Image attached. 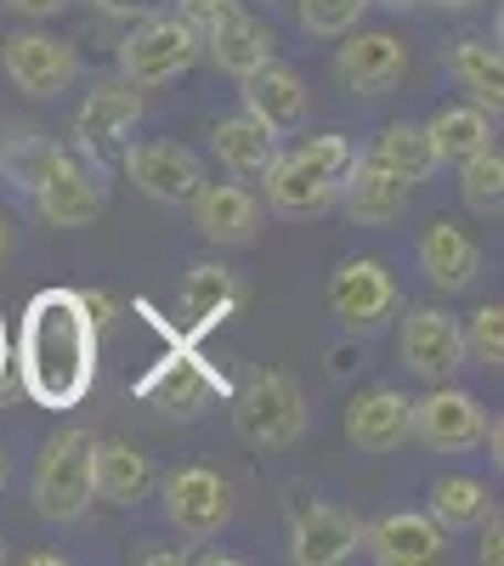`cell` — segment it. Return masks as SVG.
<instances>
[{
	"mask_svg": "<svg viewBox=\"0 0 504 566\" xmlns=\"http://www.w3.org/2000/svg\"><path fill=\"white\" fill-rule=\"evenodd\" d=\"M97 335L103 328L85 317L80 290H63V283L40 290L23 306L18 346H12L23 391L40 408H80L97 386Z\"/></svg>",
	"mask_w": 504,
	"mask_h": 566,
	"instance_id": "cell-1",
	"label": "cell"
},
{
	"mask_svg": "<svg viewBox=\"0 0 504 566\" xmlns=\"http://www.w3.org/2000/svg\"><path fill=\"white\" fill-rule=\"evenodd\" d=\"M357 159V142L340 136V130H324V136H306L301 148L279 154L272 170L261 176L266 181V205L279 216H324L335 199H340V181Z\"/></svg>",
	"mask_w": 504,
	"mask_h": 566,
	"instance_id": "cell-2",
	"label": "cell"
},
{
	"mask_svg": "<svg viewBox=\"0 0 504 566\" xmlns=\"http://www.w3.org/2000/svg\"><path fill=\"white\" fill-rule=\"evenodd\" d=\"M233 424L250 448H295L306 437V397L284 368H250L233 391Z\"/></svg>",
	"mask_w": 504,
	"mask_h": 566,
	"instance_id": "cell-3",
	"label": "cell"
},
{
	"mask_svg": "<svg viewBox=\"0 0 504 566\" xmlns=\"http://www.w3.org/2000/svg\"><path fill=\"white\" fill-rule=\"evenodd\" d=\"M91 448H97V437L91 431H57L52 442H45L40 453V470H34V510L45 515L52 527H69L85 515V504L97 499V488H91Z\"/></svg>",
	"mask_w": 504,
	"mask_h": 566,
	"instance_id": "cell-4",
	"label": "cell"
},
{
	"mask_svg": "<svg viewBox=\"0 0 504 566\" xmlns=\"http://www.w3.org/2000/svg\"><path fill=\"white\" fill-rule=\"evenodd\" d=\"M204 57L199 29H188L181 18H143V29H130L119 45V80H130L136 91H154L181 80Z\"/></svg>",
	"mask_w": 504,
	"mask_h": 566,
	"instance_id": "cell-5",
	"label": "cell"
},
{
	"mask_svg": "<svg viewBox=\"0 0 504 566\" xmlns=\"http://www.w3.org/2000/svg\"><path fill=\"white\" fill-rule=\"evenodd\" d=\"M329 312L340 317L346 335H375V328H386L397 312H402V290L386 261L375 255H351L335 266L329 277Z\"/></svg>",
	"mask_w": 504,
	"mask_h": 566,
	"instance_id": "cell-6",
	"label": "cell"
},
{
	"mask_svg": "<svg viewBox=\"0 0 504 566\" xmlns=\"http://www.w3.org/2000/svg\"><path fill=\"white\" fill-rule=\"evenodd\" d=\"M136 397L159 413H170V419H199L216 397H227V380L193 346H170L143 380H136Z\"/></svg>",
	"mask_w": 504,
	"mask_h": 566,
	"instance_id": "cell-7",
	"label": "cell"
},
{
	"mask_svg": "<svg viewBox=\"0 0 504 566\" xmlns=\"http://www.w3.org/2000/svg\"><path fill=\"white\" fill-rule=\"evenodd\" d=\"M136 119H143V91L130 80H103L85 91V103L74 108V154L80 159H108L119 154Z\"/></svg>",
	"mask_w": 504,
	"mask_h": 566,
	"instance_id": "cell-8",
	"label": "cell"
},
{
	"mask_svg": "<svg viewBox=\"0 0 504 566\" xmlns=\"http://www.w3.org/2000/svg\"><path fill=\"white\" fill-rule=\"evenodd\" d=\"M0 69H7V80L23 91V97H63V91L80 80V57L74 45L57 40V34H40V29H18L7 34V45H0Z\"/></svg>",
	"mask_w": 504,
	"mask_h": 566,
	"instance_id": "cell-9",
	"label": "cell"
},
{
	"mask_svg": "<svg viewBox=\"0 0 504 566\" xmlns=\"http://www.w3.org/2000/svg\"><path fill=\"white\" fill-rule=\"evenodd\" d=\"M397 357L408 374H420V380H453V374L465 368V340H460V317H448L437 306H414L397 328Z\"/></svg>",
	"mask_w": 504,
	"mask_h": 566,
	"instance_id": "cell-10",
	"label": "cell"
},
{
	"mask_svg": "<svg viewBox=\"0 0 504 566\" xmlns=\"http://www.w3.org/2000/svg\"><path fill=\"white\" fill-rule=\"evenodd\" d=\"M165 515L176 533L210 538L233 522V488H227L210 464H181L165 476Z\"/></svg>",
	"mask_w": 504,
	"mask_h": 566,
	"instance_id": "cell-11",
	"label": "cell"
},
{
	"mask_svg": "<svg viewBox=\"0 0 504 566\" xmlns=\"http://www.w3.org/2000/svg\"><path fill=\"white\" fill-rule=\"evenodd\" d=\"M482 431H487L482 397L448 386V380H437V386L414 402V437H420L426 448H437V453H465V448L482 442Z\"/></svg>",
	"mask_w": 504,
	"mask_h": 566,
	"instance_id": "cell-12",
	"label": "cell"
},
{
	"mask_svg": "<svg viewBox=\"0 0 504 566\" xmlns=\"http://www.w3.org/2000/svg\"><path fill=\"white\" fill-rule=\"evenodd\" d=\"M408 74V45L391 29H346V45L335 52V80L351 97H380Z\"/></svg>",
	"mask_w": 504,
	"mask_h": 566,
	"instance_id": "cell-13",
	"label": "cell"
},
{
	"mask_svg": "<svg viewBox=\"0 0 504 566\" xmlns=\"http://www.w3.org/2000/svg\"><path fill=\"white\" fill-rule=\"evenodd\" d=\"M125 176L143 187L154 205H188L204 187L199 154L176 148V142H130V148H125Z\"/></svg>",
	"mask_w": 504,
	"mask_h": 566,
	"instance_id": "cell-14",
	"label": "cell"
},
{
	"mask_svg": "<svg viewBox=\"0 0 504 566\" xmlns=\"http://www.w3.org/2000/svg\"><path fill=\"white\" fill-rule=\"evenodd\" d=\"M340 431L357 453H391L414 437V397H402L397 386H369L346 402Z\"/></svg>",
	"mask_w": 504,
	"mask_h": 566,
	"instance_id": "cell-15",
	"label": "cell"
},
{
	"mask_svg": "<svg viewBox=\"0 0 504 566\" xmlns=\"http://www.w3.org/2000/svg\"><path fill=\"white\" fill-rule=\"evenodd\" d=\"M363 522L340 504H295L290 510V560L295 566H340L357 555Z\"/></svg>",
	"mask_w": 504,
	"mask_h": 566,
	"instance_id": "cell-16",
	"label": "cell"
},
{
	"mask_svg": "<svg viewBox=\"0 0 504 566\" xmlns=\"http://www.w3.org/2000/svg\"><path fill=\"white\" fill-rule=\"evenodd\" d=\"M103 205H108V193H103L97 170H91V159H80L74 148L63 154V165L52 176L34 187V210H40L45 227H91L103 216Z\"/></svg>",
	"mask_w": 504,
	"mask_h": 566,
	"instance_id": "cell-17",
	"label": "cell"
},
{
	"mask_svg": "<svg viewBox=\"0 0 504 566\" xmlns=\"http://www.w3.org/2000/svg\"><path fill=\"white\" fill-rule=\"evenodd\" d=\"M239 85H244V114H250V119H261L272 136H295V130L306 125V103H312V91H306V80H301L290 63L266 57V63H261L255 74H244Z\"/></svg>",
	"mask_w": 504,
	"mask_h": 566,
	"instance_id": "cell-18",
	"label": "cell"
},
{
	"mask_svg": "<svg viewBox=\"0 0 504 566\" xmlns=\"http://www.w3.org/2000/svg\"><path fill=\"white\" fill-rule=\"evenodd\" d=\"M363 549L380 566H431V560L448 555V533L426 510H391V515L363 527Z\"/></svg>",
	"mask_w": 504,
	"mask_h": 566,
	"instance_id": "cell-19",
	"label": "cell"
},
{
	"mask_svg": "<svg viewBox=\"0 0 504 566\" xmlns=\"http://www.w3.org/2000/svg\"><path fill=\"white\" fill-rule=\"evenodd\" d=\"M408 199H414V187H408L402 176H391L369 154H357L351 170H346V181H340V199L335 205H346V216L357 227H391V221H402Z\"/></svg>",
	"mask_w": 504,
	"mask_h": 566,
	"instance_id": "cell-20",
	"label": "cell"
},
{
	"mask_svg": "<svg viewBox=\"0 0 504 566\" xmlns=\"http://www.w3.org/2000/svg\"><path fill=\"white\" fill-rule=\"evenodd\" d=\"M420 272L431 277V290H442V295H465L471 283L482 277V244L471 239L460 221L437 216V221L420 232Z\"/></svg>",
	"mask_w": 504,
	"mask_h": 566,
	"instance_id": "cell-21",
	"label": "cell"
},
{
	"mask_svg": "<svg viewBox=\"0 0 504 566\" xmlns=\"http://www.w3.org/2000/svg\"><path fill=\"white\" fill-rule=\"evenodd\" d=\"M188 205H193V227L221 250L227 244H250L261 232V199L250 193L244 181H204Z\"/></svg>",
	"mask_w": 504,
	"mask_h": 566,
	"instance_id": "cell-22",
	"label": "cell"
},
{
	"mask_svg": "<svg viewBox=\"0 0 504 566\" xmlns=\"http://www.w3.org/2000/svg\"><path fill=\"white\" fill-rule=\"evenodd\" d=\"M154 482H159V470H154V459L136 448V442L108 437V442L91 448V488H97L103 504L130 510V504H143L154 493Z\"/></svg>",
	"mask_w": 504,
	"mask_h": 566,
	"instance_id": "cell-23",
	"label": "cell"
},
{
	"mask_svg": "<svg viewBox=\"0 0 504 566\" xmlns=\"http://www.w3.org/2000/svg\"><path fill=\"white\" fill-rule=\"evenodd\" d=\"M244 306V277L221 261H199L188 266V283H181V317H188V335H210L216 323H227Z\"/></svg>",
	"mask_w": 504,
	"mask_h": 566,
	"instance_id": "cell-24",
	"label": "cell"
},
{
	"mask_svg": "<svg viewBox=\"0 0 504 566\" xmlns=\"http://www.w3.org/2000/svg\"><path fill=\"white\" fill-rule=\"evenodd\" d=\"M272 52H279V40H272V29L261 23V18H250V12H227L216 29H204V57L221 69V74H233V80H244V74H255Z\"/></svg>",
	"mask_w": 504,
	"mask_h": 566,
	"instance_id": "cell-25",
	"label": "cell"
},
{
	"mask_svg": "<svg viewBox=\"0 0 504 566\" xmlns=\"http://www.w3.org/2000/svg\"><path fill=\"white\" fill-rule=\"evenodd\" d=\"M210 154L239 181H261L272 170V159H279V136H272L261 119H250V114H227V119L210 125Z\"/></svg>",
	"mask_w": 504,
	"mask_h": 566,
	"instance_id": "cell-26",
	"label": "cell"
},
{
	"mask_svg": "<svg viewBox=\"0 0 504 566\" xmlns=\"http://www.w3.org/2000/svg\"><path fill=\"white\" fill-rule=\"evenodd\" d=\"M448 74L465 85V97L498 119L504 108V57H498V45L482 40V34H465V40H453V52H448Z\"/></svg>",
	"mask_w": 504,
	"mask_h": 566,
	"instance_id": "cell-27",
	"label": "cell"
},
{
	"mask_svg": "<svg viewBox=\"0 0 504 566\" xmlns=\"http://www.w3.org/2000/svg\"><path fill=\"white\" fill-rule=\"evenodd\" d=\"M369 159H380L391 176H402L408 187L414 181H431L437 176V148H431V130L426 125H408V119H397V125H386L380 136H375V148H369Z\"/></svg>",
	"mask_w": 504,
	"mask_h": 566,
	"instance_id": "cell-28",
	"label": "cell"
},
{
	"mask_svg": "<svg viewBox=\"0 0 504 566\" xmlns=\"http://www.w3.org/2000/svg\"><path fill=\"white\" fill-rule=\"evenodd\" d=\"M426 130H431V148H437V159H442V165H460V159L482 154L487 142H493V119H487L476 103L437 108V114L426 119Z\"/></svg>",
	"mask_w": 504,
	"mask_h": 566,
	"instance_id": "cell-29",
	"label": "cell"
},
{
	"mask_svg": "<svg viewBox=\"0 0 504 566\" xmlns=\"http://www.w3.org/2000/svg\"><path fill=\"white\" fill-rule=\"evenodd\" d=\"M63 142L52 136H34V130H12L7 142H0V176H7L12 187H23V193H34V187L52 176L63 165Z\"/></svg>",
	"mask_w": 504,
	"mask_h": 566,
	"instance_id": "cell-30",
	"label": "cell"
},
{
	"mask_svg": "<svg viewBox=\"0 0 504 566\" xmlns=\"http://www.w3.org/2000/svg\"><path fill=\"white\" fill-rule=\"evenodd\" d=\"M487 510H493V493H487V482H476V476H442V482H431V510H426V515H431L442 533L476 527Z\"/></svg>",
	"mask_w": 504,
	"mask_h": 566,
	"instance_id": "cell-31",
	"label": "cell"
},
{
	"mask_svg": "<svg viewBox=\"0 0 504 566\" xmlns=\"http://www.w3.org/2000/svg\"><path fill=\"white\" fill-rule=\"evenodd\" d=\"M460 193H465L471 216H482V221H498L504 216V159H498L493 142H487L482 154L460 159Z\"/></svg>",
	"mask_w": 504,
	"mask_h": 566,
	"instance_id": "cell-32",
	"label": "cell"
},
{
	"mask_svg": "<svg viewBox=\"0 0 504 566\" xmlns=\"http://www.w3.org/2000/svg\"><path fill=\"white\" fill-rule=\"evenodd\" d=\"M460 340H465V357H471V363L498 368V363H504V306H498V301L476 306V312L460 323Z\"/></svg>",
	"mask_w": 504,
	"mask_h": 566,
	"instance_id": "cell-33",
	"label": "cell"
},
{
	"mask_svg": "<svg viewBox=\"0 0 504 566\" xmlns=\"http://www.w3.org/2000/svg\"><path fill=\"white\" fill-rule=\"evenodd\" d=\"M369 7H375V0H295V18H301L306 34L335 40V34L357 29V18L369 12Z\"/></svg>",
	"mask_w": 504,
	"mask_h": 566,
	"instance_id": "cell-34",
	"label": "cell"
},
{
	"mask_svg": "<svg viewBox=\"0 0 504 566\" xmlns=\"http://www.w3.org/2000/svg\"><path fill=\"white\" fill-rule=\"evenodd\" d=\"M233 7H239V0H176V18L188 29H199V40H204V29H216Z\"/></svg>",
	"mask_w": 504,
	"mask_h": 566,
	"instance_id": "cell-35",
	"label": "cell"
},
{
	"mask_svg": "<svg viewBox=\"0 0 504 566\" xmlns=\"http://www.w3.org/2000/svg\"><path fill=\"white\" fill-rule=\"evenodd\" d=\"M476 527H482V549H476V560H482V566H498V560H504V527H498V510H487Z\"/></svg>",
	"mask_w": 504,
	"mask_h": 566,
	"instance_id": "cell-36",
	"label": "cell"
},
{
	"mask_svg": "<svg viewBox=\"0 0 504 566\" xmlns=\"http://www.w3.org/2000/svg\"><path fill=\"white\" fill-rule=\"evenodd\" d=\"M80 306H85V317L97 323V328L114 323V295H103V290H80Z\"/></svg>",
	"mask_w": 504,
	"mask_h": 566,
	"instance_id": "cell-37",
	"label": "cell"
},
{
	"mask_svg": "<svg viewBox=\"0 0 504 566\" xmlns=\"http://www.w3.org/2000/svg\"><path fill=\"white\" fill-rule=\"evenodd\" d=\"M0 7H12L18 18H57L69 0H0Z\"/></svg>",
	"mask_w": 504,
	"mask_h": 566,
	"instance_id": "cell-38",
	"label": "cell"
},
{
	"mask_svg": "<svg viewBox=\"0 0 504 566\" xmlns=\"http://www.w3.org/2000/svg\"><path fill=\"white\" fill-rule=\"evenodd\" d=\"M97 12H108V18H148L154 12V0H91Z\"/></svg>",
	"mask_w": 504,
	"mask_h": 566,
	"instance_id": "cell-39",
	"label": "cell"
},
{
	"mask_svg": "<svg viewBox=\"0 0 504 566\" xmlns=\"http://www.w3.org/2000/svg\"><path fill=\"white\" fill-rule=\"evenodd\" d=\"M136 560H143V566H181L188 549H136Z\"/></svg>",
	"mask_w": 504,
	"mask_h": 566,
	"instance_id": "cell-40",
	"label": "cell"
},
{
	"mask_svg": "<svg viewBox=\"0 0 504 566\" xmlns=\"http://www.w3.org/2000/svg\"><path fill=\"white\" fill-rule=\"evenodd\" d=\"M7 368H12V340H7V312H0V386H7Z\"/></svg>",
	"mask_w": 504,
	"mask_h": 566,
	"instance_id": "cell-41",
	"label": "cell"
},
{
	"mask_svg": "<svg viewBox=\"0 0 504 566\" xmlns=\"http://www.w3.org/2000/svg\"><path fill=\"white\" fill-rule=\"evenodd\" d=\"M29 566H63V555L57 549H34V555H23Z\"/></svg>",
	"mask_w": 504,
	"mask_h": 566,
	"instance_id": "cell-42",
	"label": "cell"
},
{
	"mask_svg": "<svg viewBox=\"0 0 504 566\" xmlns=\"http://www.w3.org/2000/svg\"><path fill=\"white\" fill-rule=\"evenodd\" d=\"M426 7H442V12H471V7H482V0H426Z\"/></svg>",
	"mask_w": 504,
	"mask_h": 566,
	"instance_id": "cell-43",
	"label": "cell"
},
{
	"mask_svg": "<svg viewBox=\"0 0 504 566\" xmlns=\"http://www.w3.org/2000/svg\"><path fill=\"white\" fill-rule=\"evenodd\" d=\"M7 250H12V227H7V216H0V261H7Z\"/></svg>",
	"mask_w": 504,
	"mask_h": 566,
	"instance_id": "cell-44",
	"label": "cell"
},
{
	"mask_svg": "<svg viewBox=\"0 0 504 566\" xmlns=\"http://www.w3.org/2000/svg\"><path fill=\"white\" fill-rule=\"evenodd\" d=\"M380 7H397V12H414V7H426V0H380Z\"/></svg>",
	"mask_w": 504,
	"mask_h": 566,
	"instance_id": "cell-45",
	"label": "cell"
},
{
	"mask_svg": "<svg viewBox=\"0 0 504 566\" xmlns=\"http://www.w3.org/2000/svg\"><path fill=\"white\" fill-rule=\"evenodd\" d=\"M7 476H12V464H7V453H0V488H7Z\"/></svg>",
	"mask_w": 504,
	"mask_h": 566,
	"instance_id": "cell-46",
	"label": "cell"
},
{
	"mask_svg": "<svg viewBox=\"0 0 504 566\" xmlns=\"http://www.w3.org/2000/svg\"><path fill=\"white\" fill-rule=\"evenodd\" d=\"M0 560H7V538H0Z\"/></svg>",
	"mask_w": 504,
	"mask_h": 566,
	"instance_id": "cell-47",
	"label": "cell"
}]
</instances>
